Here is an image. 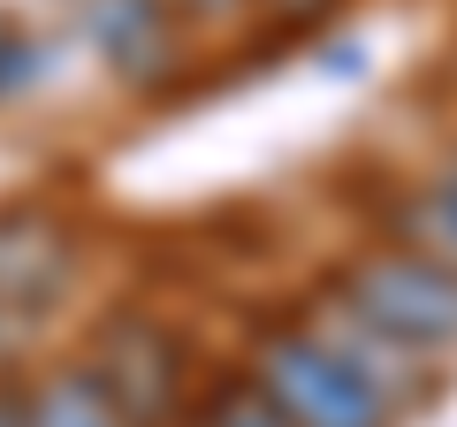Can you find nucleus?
I'll return each instance as SVG.
<instances>
[{
    "label": "nucleus",
    "mask_w": 457,
    "mask_h": 427,
    "mask_svg": "<svg viewBox=\"0 0 457 427\" xmlns=\"http://www.w3.org/2000/svg\"><path fill=\"white\" fill-rule=\"evenodd\" d=\"M198 427H290L275 405H267V389L252 374H237V381H221V389L206 397V412H198Z\"/></svg>",
    "instance_id": "1a4fd4ad"
},
{
    "label": "nucleus",
    "mask_w": 457,
    "mask_h": 427,
    "mask_svg": "<svg viewBox=\"0 0 457 427\" xmlns=\"http://www.w3.org/2000/svg\"><path fill=\"white\" fill-rule=\"evenodd\" d=\"M8 31H16V23H8V16H0V38H8Z\"/></svg>",
    "instance_id": "4468645a"
},
{
    "label": "nucleus",
    "mask_w": 457,
    "mask_h": 427,
    "mask_svg": "<svg viewBox=\"0 0 457 427\" xmlns=\"http://www.w3.org/2000/svg\"><path fill=\"white\" fill-rule=\"evenodd\" d=\"M0 427H23V397L16 389H0Z\"/></svg>",
    "instance_id": "ddd939ff"
},
{
    "label": "nucleus",
    "mask_w": 457,
    "mask_h": 427,
    "mask_svg": "<svg viewBox=\"0 0 457 427\" xmlns=\"http://www.w3.org/2000/svg\"><path fill=\"white\" fill-rule=\"evenodd\" d=\"M23 427H130V420H122V405L107 397V381L92 366L69 359L23 389Z\"/></svg>",
    "instance_id": "0eeeda50"
},
{
    "label": "nucleus",
    "mask_w": 457,
    "mask_h": 427,
    "mask_svg": "<svg viewBox=\"0 0 457 427\" xmlns=\"http://www.w3.org/2000/svg\"><path fill=\"white\" fill-rule=\"evenodd\" d=\"M396 237L457 267V161L435 168L427 183H411V191L396 198Z\"/></svg>",
    "instance_id": "6e6552de"
},
{
    "label": "nucleus",
    "mask_w": 457,
    "mask_h": 427,
    "mask_svg": "<svg viewBox=\"0 0 457 427\" xmlns=\"http://www.w3.org/2000/svg\"><path fill=\"white\" fill-rule=\"evenodd\" d=\"M84 38L107 62V77L130 84V92H161L183 69L176 0H84Z\"/></svg>",
    "instance_id": "39448f33"
},
{
    "label": "nucleus",
    "mask_w": 457,
    "mask_h": 427,
    "mask_svg": "<svg viewBox=\"0 0 457 427\" xmlns=\"http://www.w3.org/2000/svg\"><path fill=\"white\" fill-rule=\"evenodd\" d=\"M305 321H312V329H320V336H328V344H336L351 366H359V374L374 381L381 397H389V405H396V420H404V412H420L427 397L442 389V374H435V351H420V344H396L389 329H374V321H366V313L351 306L343 290H328V282H320V297L305 306Z\"/></svg>",
    "instance_id": "20e7f679"
},
{
    "label": "nucleus",
    "mask_w": 457,
    "mask_h": 427,
    "mask_svg": "<svg viewBox=\"0 0 457 427\" xmlns=\"http://www.w3.org/2000/svg\"><path fill=\"white\" fill-rule=\"evenodd\" d=\"M245 374L267 389V405L290 427H396V405L343 359L312 321H275V329H260Z\"/></svg>",
    "instance_id": "f257e3e1"
},
{
    "label": "nucleus",
    "mask_w": 457,
    "mask_h": 427,
    "mask_svg": "<svg viewBox=\"0 0 457 427\" xmlns=\"http://www.w3.org/2000/svg\"><path fill=\"white\" fill-rule=\"evenodd\" d=\"M38 69H46V46H38V38H23V31H8V38H0V99H8V92H23V84H31Z\"/></svg>",
    "instance_id": "9d476101"
},
{
    "label": "nucleus",
    "mask_w": 457,
    "mask_h": 427,
    "mask_svg": "<svg viewBox=\"0 0 457 427\" xmlns=\"http://www.w3.org/2000/svg\"><path fill=\"white\" fill-rule=\"evenodd\" d=\"M267 8H275L282 23H320L328 8H336V0H267Z\"/></svg>",
    "instance_id": "9b49d317"
},
{
    "label": "nucleus",
    "mask_w": 457,
    "mask_h": 427,
    "mask_svg": "<svg viewBox=\"0 0 457 427\" xmlns=\"http://www.w3.org/2000/svg\"><path fill=\"white\" fill-rule=\"evenodd\" d=\"M69 267H77V237L46 206H0V306L46 313L69 290Z\"/></svg>",
    "instance_id": "423d86ee"
},
{
    "label": "nucleus",
    "mask_w": 457,
    "mask_h": 427,
    "mask_svg": "<svg viewBox=\"0 0 457 427\" xmlns=\"http://www.w3.org/2000/svg\"><path fill=\"white\" fill-rule=\"evenodd\" d=\"M84 366L107 381V397L122 405V420H130V427L176 420L183 381H191L183 336L168 329V321H153L145 306H107V313H99L92 344H84Z\"/></svg>",
    "instance_id": "7ed1b4c3"
},
{
    "label": "nucleus",
    "mask_w": 457,
    "mask_h": 427,
    "mask_svg": "<svg viewBox=\"0 0 457 427\" xmlns=\"http://www.w3.org/2000/svg\"><path fill=\"white\" fill-rule=\"evenodd\" d=\"M328 290H343L351 306L389 329L396 344H420V351H457V267L435 260V252L404 245H366L328 275Z\"/></svg>",
    "instance_id": "f03ea898"
},
{
    "label": "nucleus",
    "mask_w": 457,
    "mask_h": 427,
    "mask_svg": "<svg viewBox=\"0 0 457 427\" xmlns=\"http://www.w3.org/2000/svg\"><path fill=\"white\" fill-rule=\"evenodd\" d=\"M237 0H176V16H228Z\"/></svg>",
    "instance_id": "f8f14e48"
}]
</instances>
